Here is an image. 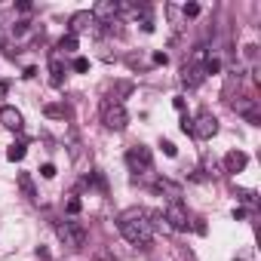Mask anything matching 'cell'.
Instances as JSON below:
<instances>
[{
    "label": "cell",
    "instance_id": "6da1fadb",
    "mask_svg": "<svg viewBox=\"0 0 261 261\" xmlns=\"http://www.w3.org/2000/svg\"><path fill=\"white\" fill-rule=\"evenodd\" d=\"M117 227H120V233H123L129 243H133V246H142V249L154 240V230H151V224H148V212L139 209V206L123 209V212L117 215Z\"/></svg>",
    "mask_w": 261,
    "mask_h": 261
},
{
    "label": "cell",
    "instance_id": "7a4b0ae2",
    "mask_svg": "<svg viewBox=\"0 0 261 261\" xmlns=\"http://www.w3.org/2000/svg\"><path fill=\"white\" fill-rule=\"evenodd\" d=\"M101 123L105 129H111V133H123L126 123H129V114L123 108V101H101Z\"/></svg>",
    "mask_w": 261,
    "mask_h": 261
},
{
    "label": "cell",
    "instance_id": "3957f363",
    "mask_svg": "<svg viewBox=\"0 0 261 261\" xmlns=\"http://www.w3.org/2000/svg\"><path fill=\"white\" fill-rule=\"evenodd\" d=\"M56 233H59V240H62L68 249H83V246H86V230H83V224H77V221H59V224H56Z\"/></svg>",
    "mask_w": 261,
    "mask_h": 261
},
{
    "label": "cell",
    "instance_id": "277c9868",
    "mask_svg": "<svg viewBox=\"0 0 261 261\" xmlns=\"http://www.w3.org/2000/svg\"><path fill=\"white\" fill-rule=\"evenodd\" d=\"M163 218H166V224H169V230H191V218H188V209L181 206V203H169L166 209H163Z\"/></svg>",
    "mask_w": 261,
    "mask_h": 261
},
{
    "label": "cell",
    "instance_id": "5b68a950",
    "mask_svg": "<svg viewBox=\"0 0 261 261\" xmlns=\"http://www.w3.org/2000/svg\"><path fill=\"white\" fill-rule=\"evenodd\" d=\"M215 133H218V120H215V114L200 111L197 120H191V136H197V139H212Z\"/></svg>",
    "mask_w": 261,
    "mask_h": 261
},
{
    "label": "cell",
    "instance_id": "8992f818",
    "mask_svg": "<svg viewBox=\"0 0 261 261\" xmlns=\"http://www.w3.org/2000/svg\"><path fill=\"white\" fill-rule=\"evenodd\" d=\"M151 160H154V154H151V148H145V145H133V148L126 151V166L133 169V172L151 169Z\"/></svg>",
    "mask_w": 261,
    "mask_h": 261
},
{
    "label": "cell",
    "instance_id": "52a82bcc",
    "mask_svg": "<svg viewBox=\"0 0 261 261\" xmlns=\"http://www.w3.org/2000/svg\"><path fill=\"white\" fill-rule=\"evenodd\" d=\"M233 111H237L246 123L261 126V108H258V98H252V95H240V98L233 101Z\"/></svg>",
    "mask_w": 261,
    "mask_h": 261
},
{
    "label": "cell",
    "instance_id": "ba28073f",
    "mask_svg": "<svg viewBox=\"0 0 261 261\" xmlns=\"http://www.w3.org/2000/svg\"><path fill=\"white\" fill-rule=\"evenodd\" d=\"M117 13H120V4H117V0H98V4L89 10V16H92V19L108 22V25L114 22V16H117Z\"/></svg>",
    "mask_w": 261,
    "mask_h": 261
},
{
    "label": "cell",
    "instance_id": "9c48e42d",
    "mask_svg": "<svg viewBox=\"0 0 261 261\" xmlns=\"http://www.w3.org/2000/svg\"><path fill=\"white\" fill-rule=\"evenodd\" d=\"M154 191H157V194H166L169 203H181V197H185L181 185H175V181H169V178H157V181H154Z\"/></svg>",
    "mask_w": 261,
    "mask_h": 261
},
{
    "label": "cell",
    "instance_id": "30bf717a",
    "mask_svg": "<svg viewBox=\"0 0 261 261\" xmlns=\"http://www.w3.org/2000/svg\"><path fill=\"white\" fill-rule=\"evenodd\" d=\"M203 77H206L203 65H185V68H181V83H185L188 89H197V86L203 83Z\"/></svg>",
    "mask_w": 261,
    "mask_h": 261
},
{
    "label": "cell",
    "instance_id": "8fae6325",
    "mask_svg": "<svg viewBox=\"0 0 261 261\" xmlns=\"http://www.w3.org/2000/svg\"><path fill=\"white\" fill-rule=\"evenodd\" d=\"M246 163H249L246 151H230V154L224 157V169H227V172H233V175H237V172H243V169H246Z\"/></svg>",
    "mask_w": 261,
    "mask_h": 261
},
{
    "label": "cell",
    "instance_id": "7c38bea8",
    "mask_svg": "<svg viewBox=\"0 0 261 261\" xmlns=\"http://www.w3.org/2000/svg\"><path fill=\"white\" fill-rule=\"evenodd\" d=\"M0 123H4L7 129H22V114L16 111V108H10V105H4V108H0Z\"/></svg>",
    "mask_w": 261,
    "mask_h": 261
},
{
    "label": "cell",
    "instance_id": "4fadbf2b",
    "mask_svg": "<svg viewBox=\"0 0 261 261\" xmlns=\"http://www.w3.org/2000/svg\"><path fill=\"white\" fill-rule=\"evenodd\" d=\"M92 22H95V19H92L89 13H74V16H71V37H77L80 31H86Z\"/></svg>",
    "mask_w": 261,
    "mask_h": 261
},
{
    "label": "cell",
    "instance_id": "5bb4252c",
    "mask_svg": "<svg viewBox=\"0 0 261 261\" xmlns=\"http://www.w3.org/2000/svg\"><path fill=\"white\" fill-rule=\"evenodd\" d=\"M49 74H53V86H62V80H65V65H62V56H59V53L49 59Z\"/></svg>",
    "mask_w": 261,
    "mask_h": 261
},
{
    "label": "cell",
    "instance_id": "9a60e30c",
    "mask_svg": "<svg viewBox=\"0 0 261 261\" xmlns=\"http://www.w3.org/2000/svg\"><path fill=\"white\" fill-rule=\"evenodd\" d=\"M19 188H22V194H25L28 200H37V191H34V181H31L28 172H19Z\"/></svg>",
    "mask_w": 261,
    "mask_h": 261
},
{
    "label": "cell",
    "instance_id": "2e32d148",
    "mask_svg": "<svg viewBox=\"0 0 261 261\" xmlns=\"http://www.w3.org/2000/svg\"><path fill=\"white\" fill-rule=\"evenodd\" d=\"M7 160H13V163L25 160V142H13V145L7 148Z\"/></svg>",
    "mask_w": 261,
    "mask_h": 261
},
{
    "label": "cell",
    "instance_id": "e0dca14e",
    "mask_svg": "<svg viewBox=\"0 0 261 261\" xmlns=\"http://www.w3.org/2000/svg\"><path fill=\"white\" fill-rule=\"evenodd\" d=\"M59 53H77V37L65 34V37L59 40Z\"/></svg>",
    "mask_w": 261,
    "mask_h": 261
},
{
    "label": "cell",
    "instance_id": "ac0fdd59",
    "mask_svg": "<svg viewBox=\"0 0 261 261\" xmlns=\"http://www.w3.org/2000/svg\"><path fill=\"white\" fill-rule=\"evenodd\" d=\"M43 114H46V117H53V120H62V117H65V108H62V105H46V108H43Z\"/></svg>",
    "mask_w": 261,
    "mask_h": 261
},
{
    "label": "cell",
    "instance_id": "d6986e66",
    "mask_svg": "<svg viewBox=\"0 0 261 261\" xmlns=\"http://www.w3.org/2000/svg\"><path fill=\"white\" fill-rule=\"evenodd\" d=\"M74 71H77V74H83V71H89V59H83V56H77V59H74Z\"/></svg>",
    "mask_w": 261,
    "mask_h": 261
},
{
    "label": "cell",
    "instance_id": "ffe728a7",
    "mask_svg": "<svg viewBox=\"0 0 261 261\" xmlns=\"http://www.w3.org/2000/svg\"><path fill=\"white\" fill-rule=\"evenodd\" d=\"M237 197H240L243 203H249V206H255V203H258V197H255V191H240Z\"/></svg>",
    "mask_w": 261,
    "mask_h": 261
},
{
    "label": "cell",
    "instance_id": "44dd1931",
    "mask_svg": "<svg viewBox=\"0 0 261 261\" xmlns=\"http://www.w3.org/2000/svg\"><path fill=\"white\" fill-rule=\"evenodd\" d=\"M65 212H68V215H77V212H80V200H77V197H71V200L65 203Z\"/></svg>",
    "mask_w": 261,
    "mask_h": 261
},
{
    "label": "cell",
    "instance_id": "7402d4cb",
    "mask_svg": "<svg viewBox=\"0 0 261 261\" xmlns=\"http://www.w3.org/2000/svg\"><path fill=\"white\" fill-rule=\"evenodd\" d=\"M160 148H163V154H166V157H175V154H178V151H175V145H172V142H166V139L160 142Z\"/></svg>",
    "mask_w": 261,
    "mask_h": 261
},
{
    "label": "cell",
    "instance_id": "603a6c76",
    "mask_svg": "<svg viewBox=\"0 0 261 261\" xmlns=\"http://www.w3.org/2000/svg\"><path fill=\"white\" fill-rule=\"evenodd\" d=\"M40 175H43V178H56V166H53V163H43V166H40Z\"/></svg>",
    "mask_w": 261,
    "mask_h": 261
},
{
    "label": "cell",
    "instance_id": "cb8c5ba5",
    "mask_svg": "<svg viewBox=\"0 0 261 261\" xmlns=\"http://www.w3.org/2000/svg\"><path fill=\"white\" fill-rule=\"evenodd\" d=\"M181 13H185L188 19H194V16L200 13V7H197V4H185V10H181Z\"/></svg>",
    "mask_w": 261,
    "mask_h": 261
},
{
    "label": "cell",
    "instance_id": "d4e9b609",
    "mask_svg": "<svg viewBox=\"0 0 261 261\" xmlns=\"http://www.w3.org/2000/svg\"><path fill=\"white\" fill-rule=\"evenodd\" d=\"M154 62H157V65H166V62H169V56H166V53H154Z\"/></svg>",
    "mask_w": 261,
    "mask_h": 261
},
{
    "label": "cell",
    "instance_id": "484cf974",
    "mask_svg": "<svg viewBox=\"0 0 261 261\" xmlns=\"http://www.w3.org/2000/svg\"><path fill=\"white\" fill-rule=\"evenodd\" d=\"M172 105H175V111H185V98H181V95H175Z\"/></svg>",
    "mask_w": 261,
    "mask_h": 261
},
{
    "label": "cell",
    "instance_id": "4316f807",
    "mask_svg": "<svg viewBox=\"0 0 261 261\" xmlns=\"http://www.w3.org/2000/svg\"><path fill=\"white\" fill-rule=\"evenodd\" d=\"M37 258H40V261H49V252H46L43 246H37Z\"/></svg>",
    "mask_w": 261,
    "mask_h": 261
},
{
    "label": "cell",
    "instance_id": "83f0119b",
    "mask_svg": "<svg viewBox=\"0 0 261 261\" xmlns=\"http://www.w3.org/2000/svg\"><path fill=\"white\" fill-rule=\"evenodd\" d=\"M181 133H191V117H181Z\"/></svg>",
    "mask_w": 261,
    "mask_h": 261
},
{
    "label": "cell",
    "instance_id": "f1b7e54d",
    "mask_svg": "<svg viewBox=\"0 0 261 261\" xmlns=\"http://www.w3.org/2000/svg\"><path fill=\"white\" fill-rule=\"evenodd\" d=\"M10 92V80H0V95H7Z\"/></svg>",
    "mask_w": 261,
    "mask_h": 261
},
{
    "label": "cell",
    "instance_id": "f546056e",
    "mask_svg": "<svg viewBox=\"0 0 261 261\" xmlns=\"http://www.w3.org/2000/svg\"><path fill=\"white\" fill-rule=\"evenodd\" d=\"M95 261H111V255H108V252H101V255H95Z\"/></svg>",
    "mask_w": 261,
    "mask_h": 261
},
{
    "label": "cell",
    "instance_id": "4dcf8cb0",
    "mask_svg": "<svg viewBox=\"0 0 261 261\" xmlns=\"http://www.w3.org/2000/svg\"><path fill=\"white\" fill-rule=\"evenodd\" d=\"M233 261H246V258H233Z\"/></svg>",
    "mask_w": 261,
    "mask_h": 261
}]
</instances>
